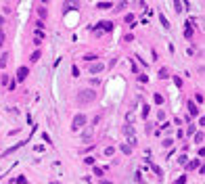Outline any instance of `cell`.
I'll return each mask as SVG.
<instances>
[{
    "label": "cell",
    "instance_id": "6da1fadb",
    "mask_svg": "<svg viewBox=\"0 0 205 184\" xmlns=\"http://www.w3.org/2000/svg\"><path fill=\"white\" fill-rule=\"evenodd\" d=\"M94 98H96L94 90H80V92H78V96H76V101H78L80 105H88V103H92Z\"/></svg>",
    "mask_w": 205,
    "mask_h": 184
},
{
    "label": "cell",
    "instance_id": "7a4b0ae2",
    "mask_svg": "<svg viewBox=\"0 0 205 184\" xmlns=\"http://www.w3.org/2000/svg\"><path fill=\"white\" fill-rule=\"evenodd\" d=\"M86 121H88V117L84 113H78V115H73V119H71V130L76 132V130H82L84 126H86Z\"/></svg>",
    "mask_w": 205,
    "mask_h": 184
},
{
    "label": "cell",
    "instance_id": "3957f363",
    "mask_svg": "<svg viewBox=\"0 0 205 184\" xmlns=\"http://www.w3.org/2000/svg\"><path fill=\"white\" fill-rule=\"evenodd\" d=\"M80 9V0H65L63 2V11L69 13V11H78Z\"/></svg>",
    "mask_w": 205,
    "mask_h": 184
},
{
    "label": "cell",
    "instance_id": "277c9868",
    "mask_svg": "<svg viewBox=\"0 0 205 184\" xmlns=\"http://www.w3.org/2000/svg\"><path fill=\"white\" fill-rule=\"evenodd\" d=\"M27 75H29V69L27 67H19L17 69V82H25Z\"/></svg>",
    "mask_w": 205,
    "mask_h": 184
},
{
    "label": "cell",
    "instance_id": "5b68a950",
    "mask_svg": "<svg viewBox=\"0 0 205 184\" xmlns=\"http://www.w3.org/2000/svg\"><path fill=\"white\" fill-rule=\"evenodd\" d=\"M186 109H188V115H191V117H197V115L201 113V111H199V107H197L193 101H188V103H186Z\"/></svg>",
    "mask_w": 205,
    "mask_h": 184
},
{
    "label": "cell",
    "instance_id": "8992f818",
    "mask_svg": "<svg viewBox=\"0 0 205 184\" xmlns=\"http://www.w3.org/2000/svg\"><path fill=\"white\" fill-rule=\"evenodd\" d=\"M184 165H186V170H191V172H193V170H199V165H201V159H193V161H186Z\"/></svg>",
    "mask_w": 205,
    "mask_h": 184
},
{
    "label": "cell",
    "instance_id": "52a82bcc",
    "mask_svg": "<svg viewBox=\"0 0 205 184\" xmlns=\"http://www.w3.org/2000/svg\"><path fill=\"white\" fill-rule=\"evenodd\" d=\"M103 69H105V65L96 61V63H92V65H90V73H101Z\"/></svg>",
    "mask_w": 205,
    "mask_h": 184
},
{
    "label": "cell",
    "instance_id": "ba28073f",
    "mask_svg": "<svg viewBox=\"0 0 205 184\" xmlns=\"http://www.w3.org/2000/svg\"><path fill=\"white\" fill-rule=\"evenodd\" d=\"M193 136H195V144H199V147H201V144H203V140H205V134H203V132H195Z\"/></svg>",
    "mask_w": 205,
    "mask_h": 184
},
{
    "label": "cell",
    "instance_id": "9c48e42d",
    "mask_svg": "<svg viewBox=\"0 0 205 184\" xmlns=\"http://www.w3.org/2000/svg\"><path fill=\"white\" fill-rule=\"evenodd\" d=\"M193 36H195V29L191 27V21H188V23H186V29H184V38H186V40H191Z\"/></svg>",
    "mask_w": 205,
    "mask_h": 184
},
{
    "label": "cell",
    "instance_id": "30bf717a",
    "mask_svg": "<svg viewBox=\"0 0 205 184\" xmlns=\"http://www.w3.org/2000/svg\"><path fill=\"white\" fill-rule=\"evenodd\" d=\"M159 21H161V25H163L165 29H170V27H172V25H170V21L165 19V15H163V13H159Z\"/></svg>",
    "mask_w": 205,
    "mask_h": 184
},
{
    "label": "cell",
    "instance_id": "8fae6325",
    "mask_svg": "<svg viewBox=\"0 0 205 184\" xmlns=\"http://www.w3.org/2000/svg\"><path fill=\"white\" fill-rule=\"evenodd\" d=\"M6 63H9V52H4L2 57H0V67L4 69V67H6Z\"/></svg>",
    "mask_w": 205,
    "mask_h": 184
},
{
    "label": "cell",
    "instance_id": "7c38bea8",
    "mask_svg": "<svg viewBox=\"0 0 205 184\" xmlns=\"http://www.w3.org/2000/svg\"><path fill=\"white\" fill-rule=\"evenodd\" d=\"M82 136H84V142H88V138H90V136H92V128H86Z\"/></svg>",
    "mask_w": 205,
    "mask_h": 184
},
{
    "label": "cell",
    "instance_id": "4fadbf2b",
    "mask_svg": "<svg viewBox=\"0 0 205 184\" xmlns=\"http://www.w3.org/2000/svg\"><path fill=\"white\" fill-rule=\"evenodd\" d=\"M19 147H23V142H19V144H15V147H11V149H9V151H4V157H6V155H9V153H13V151H17V149H19Z\"/></svg>",
    "mask_w": 205,
    "mask_h": 184
},
{
    "label": "cell",
    "instance_id": "5bb4252c",
    "mask_svg": "<svg viewBox=\"0 0 205 184\" xmlns=\"http://www.w3.org/2000/svg\"><path fill=\"white\" fill-rule=\"evenodd\" d=\"M159 78H161V80H165V78H168V69H165V67L159 69Z\"/></svg>",
    "mask_w": 205,
    "mask_h": 184
},
{
    "label": "cell",
    "instance_id": "9a60e30c",
    "mask_svg": "<svg viewBox=\"0 0 205 184\" xmlns=\"http://www.w3.org/2000/svg\"><path fill=\"white\" fill-rule=\"evenodd\" d=\"M40 57H42V52H40V50H36V52L32 55V63H36V61H40Z\"/></svg>",
    "mask_w": 205,
    "mask_h": 184
},
{
    "label": "cell",
    "instance_id": "2e32d148",
    "mask_svg": "<svg viewBox=\"0 0 205 184\" xmlns=\"http://www.w3.org/2000/svg\"><path fill=\"white\" fill-rule=\"evenodd\" d=\"M124 132H126V134H128V136H134V128H132V126H130V124H128V126H126V128H124Z\"/></svg>",
    "mask_w": 205,
    "mask_h": 184
},
{
    "label": "cell",
    "instance_id": "e0dca14e",
    "mask_svg": "<svg viewBox=\"0 0 205 184\" xmlns=\"http://www.w3.org/2000/svg\"><path fill=\"white\" fill-rule=\"evenodd\" d=\"M119 149H122V151L126 153V155H128V153H132V147H130V144H122Z\"/></svg>",
    "mask_w": 205,
    "mask_h": 184
},
{
    "label": "cell",
    "instance_id": "ac0fdd59",
    "mask_svg": "<svg viewBox=\"0 0 205 184\" xmlns=\"http://www.w3.org/2000/svg\"><path fill=\"white\" fill-rule=\"evenodd\" d=\"M15 182H17V184H27L25 176H19V178H15Z\"/></svg>",
    "mask_w": 205,
    "mask_h": 184
},
{
    "label": "cell",
    "instance_id": "d6986e66",
    "mask_svg": "<svg viewBox=\"0 0 205 184\" xmlns=\"http://www.w3.org/2000/svg\"><path fill=\"white\" fill-rule=\"evenodd\" d=\"M172 144H174V140H172V138H165V140H163V147H165V149H170Z\"/></svg>",
    "mask_w": 205,
    "mask_h": 184
},
{
    "label": "cell",
    "instance_id": "ffe728a7",
    "mask_svg": "<svg viewBox=\"0 0 205 184\" xmlns=\"http://www.w3.org/2000/svg\"><path fill=\"white\" fill-rule=\"evenodd\" d=\"M186 161H188V157H186V155H180V157H178V163H182V165H184Z\"/></svg>",
    "mask_w": 205,
    "mask_h": 184
},
{
    "label": "cell",
    "instance_id": "44dd1931",
    "mask_svg": "<svg viewBox=\"0 0 205 184\" xmlns=\"http://www.w3.org/2000/svg\"><path fill=\"white\" fill-rule=\"evenodd\" d=\"M99 9H101V11H107V9H111V2H109V4H107V2H101Z\"/></svg>",
    "mask_w": 205,
    "mask_h": 184
},
{
    "label": "cell",
    "instance_id": "7402d4cb",
    "mask_svg": "<svg viewBox=\"0 0 205 184\" xmlns=\"http://www.w3.org/2000/svg\"><path fill=\"white\" fill-rule=\"evenodd\" d=\"M38 15H40L42 19H46V15H48V13H46V9H38Z\"/></svg>",
    "mask_w": 205,
    "mask_h": 184
},
{
    "label": "cell",
    "instance_id": "603a6c76",
    "mask_svg": "<svg viewBox=\"0 0 205 184\" xmlns=\"http://www.w3.org/2000/svg\"><path fill=\"white\" fill-rule=\"evenodd\" d=\"M195 132H197V128H195V126H188V130H186V134H188V136H193Z\"/></svg>",
    "mask_w": 205,
    "mask_h": 184
},
{
    "label": "cell",
    "instance_id": "cb8c5ba5",
    "mask_svg": "<svg viewBox=\"0 0 205 184\" xmlns=\"http://www.w3.org/2000/svg\"><path fill=\"white\" fill-rule=\"evenodd\" d=\"M157 119H159V121H163V119H165V113H163V111H159V113H157Z\"/></svg>",
    "mask_w": 205,
    "mask_h": 184
},
{
    "label": "cell",
    "instance_id": "d4e9b609",
    "mask_svg": "<svg viewBox=\"0 0 205 184\" xmlns=\"http://www.w3.org/2000/svg\"><path fill=\"white\" fill-rule=\"evenodd\" d=\"M195 101H197V103H203V94H201V92H197V94H195Z\"/></svg>",
    "mask_w": 205,
    "mask_h": 184
},
{
    "label": "cell",
    "instance_id": "484cf974",
    "mask_svg": "<svg viewBox=\"0 0 205 184\" xmlns=\"http://www.w3.org/2000/svg\"><path fill=\"white\" fill-rule=\"evenodd\" d=\"M155 103L161 105V103H163V96H161V94H155Z\"/></svg>",
    "mask_w": 205,
    "mask_h": 184
},
{
    "label": "cell",
    "instance_id": "4316f807",
    "mask_svg": "<svg viewBox=\"0 0 205 184\" xmlns=\"http://www.w3.org/2000/svg\"><path fill=\"white\" fill-rule=\"evenodd\" d=\"M84 161H86V163H88V165H92V163H94V157H86Z\"/></svg>",
    "mask_w": 205,
    "mask_h": 184
},
{
    "label": "cell",
    "instance_id": "83f0119b",
    "mask_svg": "<svg viewBox=\"0 0 205 184\" xmlns=\"http://www.w3.org/2000/svg\"><path fill=\"white\" fill-rule=\"evenodd\" d=\"M105 155H107V157L113 155V147H107V149H105Z\"/></svg>",
    "mask_w": 205,
    "mask_h": 184
},
{
    "label": "cell",
    "instance_id": "f1b7e54d",
    "mask_svg": "<svg viewBox=\"0 0 205 184\" xmlns=\"http://www.w3.org/2000/svg\"><path fill=\"white\" fill-rule=\"evenodd\" d=\"M71 73H73V75H76V78H78V75H80V69H78V67H76V65H73V69H71Z\"/></svg>",
    "mask_w": 205,
    "mask_h": 184
},
{
    "label": "cell",
    "instance_id": "f546056e",
    "mask_svg": "<svg viewBox=\"0 0 205 184\" xmlns=\"http://www.w3.org/2000/svg\"><path fill=\"white\" fill-rule=\"evenodd\" d=\"M147 115H149V107L145 105V107H142V117H147Z\"/></svg>",
    "mask_w": 205,
    "mask_h": 184
},
{
    "label": "cell",
    "instance_id": "4dcf8cb0",
    "mask_svg": "<svg viewBox=\"0 0 205 184\" xmlns=\"http://www.w3.org/2000/svg\"><path fill=\"white\" fill-rule=\"evenodd\" d=\"M134 21V15H126V23H132Z\"/></svg>",
    "mask_w": 205,
    "mask_h": 184
},
{
    "label": "cell",
    "instance_id": "1f68e13d",
    "mask_svg": "<svg viewBox=\"0 0 205 184\" xmlns=\"http://www.w3.org/2000/svg\"><path fill=\"white\" fill-rule=\"evenodd\" d=\"M184 182H186V178H184V176H182V178H178V180H176V184H184Z\"/></svg>",
    "mask_w": 205,
    "mask_h": 184
},
{
    "label": "cell",
    "instance_id": "d6a6232c",
    "mask_svg": "<svg viewBox=\"0 0 205 184\" xmlns=\"http://www.w3.org/2000/svg\"><path fill=\"white\" fill-rule=\"evenodd\" d=\"M101 184H113L111 180H101Z\"/></svg>",
    "mask_w": 205,
    "mask_h": 184
},
{
    "label": "cell",
    "instance_id": "836d02e7",
    "mask_svg": "<svg viewBox=\"0 0 205 184\" xmlns=\"http://www.w3.org/2000/svg\"><path fill=\"white\" fill-rule=\"evenodd\" d=\"M2 42H4V36H2V34H0V46H2Z\"/></svg>",
    "mask_w": 205,
    "mask_h": 184
},
{
    "label": "cell",
    "instance_id": "e575fe53",
    "mask_svg": "<svg viewBox=\"0 0 205 184\" xmlns=\"http://www.w3.org/2000/svg\"><path fill=\"white\" fill-rule=\"evenodd\" d=\"M0 23H4V19H2V17H0Z\"/></svg>",
    "mask_w": 205,
    "mask_h": 184
},
{
    "label": "cell",
    "instance_id": "d590c367",
    "mask_svg": "<svg viewBox=\"0 0 205 184\" xmlns=\"http://www.w3.org/2000/svg\"><path fill=\"white\" fill-rule=\"evenodd\" d=\"M42 2H48V0H42Z\"/></svg>",
    "mask_w": 205,
    "mask_h": 184
}]
</instances>
